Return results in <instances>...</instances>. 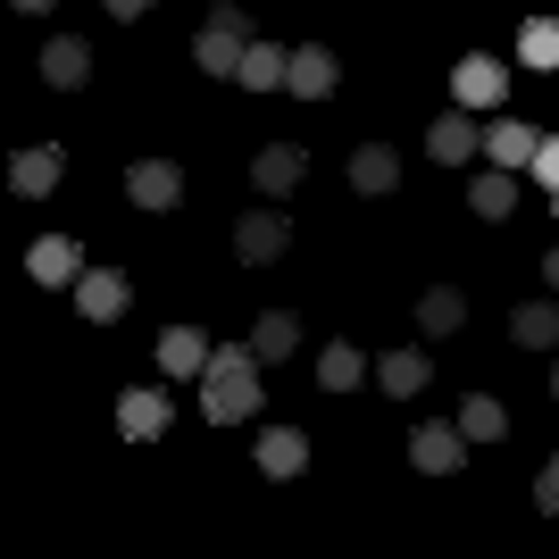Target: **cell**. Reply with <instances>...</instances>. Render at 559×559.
Segmentation results:
<instances>
[{
    "mask_svg": "<svg viewBox=\"0 0 559 559\" xmlns=\"http://www.w3.org/2000/svg\"><path fill=\"white\" fill-rule=\"evenodd\" d=\"M284 242H293V226H284V210H251V217H242V226H234V251L251 259V267H267V259H276Z\"/></svg>",
    "mask_w": 559,
    "mask_h": 559,
    "instance_id": "7c38bea8",
    "label": "cell"
},
{
    "mask_svg": "<svg viewBox=\"0 0 559 559\" xmlns=\"http://www.w3.org/2000/svg\"><path fill=\"white\" fill-rule=\"evenodd\" d=\"M518 59L551 75L559 68V17H526V25H518Z\"/></svg>",
    "mask_w": 559,
    "mask_h": 559,
    "instance_id": "d4e9b609",
    "label": "cell"
},
{
    "mask_svg": "<svg viewBox=\"0 0 559 559\" xmlns=\"http://www.w3.org/2000/svg\"><path fill=\"white\" fill-rule=\"evenodd\" d=\"M543 276H551V293H559V242H551V251H543Z\"/></svg>",
    "mask_w": 559,
    "mask_h": 559,
    "instance_id": "f546056e",
    "label": "cell"
},
{
    "mask_svg": "<svg viewBox=\"0 0 559 559\" xmlns=\"http://www.w3.org/2000/svg\"><path fill=\"white\" fill-rule=\"evenodd\" d=\"M301 176H309V151H293V142H267L251 159V185L267 192V201H284V192H301Z\"/></svg>",
    "mask_w": 559,
    "mask_h": 559,
    "instance_id": "ba28073f",
    "label": "cell"
},
{
    "mask_svg": "<svg viewBox=\"0 0 559 559\" xmlns=\"http://www.w3.org/2000/svg\"><path fill=\"white\" fill-rule=\"evenodd\" d=\"M159 368L167 376H201V368H210V343H201L192 326H167L159 334Z\"/></svg>",
    "mask_w": 559,
    "mask_h": 559,
    "instance_id": "7402d4cb",
    "label": "cell"
},
{
    "mask_svg": "<svg viewBox=\"0 0 559 559\" xmlns=\"http://www.w3.org/2000/svg\"><path fill=\"white\" fill-rule=\"evenodd\" d=\"M126 301H134V284L117 276V267H84V276H75V309H84L93 326H109V318H126Z\"/></svg>",
    "mask_w": 559,
    "mask_h": 559,
    "instance_id": "277c9868",
    "label": "cell"
},
{
    "mask_svg": "<svg viewBox=\"0 0 559 559\" xmlns=\"http://www.w3.org/2000/svg\"><path fill=\"white\" fill-rule=\"evenodd\" d=\"M251 350L259 359H293V350H301V318H293V309H267L251 326Z\"/></svg>",
    "mask_w": 559,
    "mask_h": 559,
    "instance_id": "44dd1931",
    "label": "cell"
},
{
    "mask_svg": "<svg viewBox=\"0 0 559 559\" xmlns=\"http://www.w3.org/2000/svg\"><path fill=\"white\" fill-rule=\"evenodd\" d=\"M334 84H343V59H334V50H318V43H301V50H293V75H284V93L326 100Z\"/></svg>",
    "mask_w": 559,
    "mask_h": 559,
    "instance_id": "30bf717a",
    "label": "cell"
},
{
    "mask_svg": "<svg viewBox=\"0 0 559 559\" xmlns=\"http://www.w3.org/2000/svg\"><path fill=\"white\" fill-rule=\"evenodd\" d=\"M251 43H259V34H251V17H242L234 0H217V9H210V25H201V43H192V68H201V75H234Z\"/></svg>",
    "mask_w": 559,
    "mask_h": 559,
    "instance_id": "7a4b0ae2",
    "label": "cell"
},
{
    "mask_svg": "<svg viewBox=\"0 0 559 559\" xmlns=\"http://www.w3.org/2000/svg\"><path fill=\"white\" fill-rule=\"evenodd\" d=\"M25 267H34V284H75L84 276V251H75L68 234H43V242L25 251Z\"/></svg>",
    "mask_w": 559,
    "mask_h": 559,
    "instance_id": "5bb4252c",
    "label": "cell"
},
{
    "mask_svg": "<svg viewBox=\"0 0 559 559\" xmlns=\"http://www.w3.org/2000/svg\"><path fill=\"white\" fill-rule=\"evenodd\" d=\"M510 334H518L526 350H559V301H526V309L510 318Z\"/></svg>",
    "mask_w": 559,
    "mask_h": 559,
    "instance_id": "603a6c76",
    "label": "cell"
},
{
    "mask_svg": "<svg viewBox=\"0 0 559 559\" xmlns=\"http://www.w3.org/2000/svg\"><path fill=\"white\" fill-rule=\"evenodd\" d=\"M551 210H559V192H551Z\"/></svg>",
    "mask_w": 559,
    "mask_h": 559,
    "instance_id": "d6a6232c",
    "label": "cell"
},
{
    "mask_svg": "<svg viewBox=\"0 0 559 559\" xmlns=\"http://www.w3.org/2000/svg\"><path fill=\"white\" fill-rule=\"evenodd\" d=\"M467 210H476V217H510V210H518V167L476 176V185H467Z\"/></svg>",
    "mask_w": 559,
    "mask_h": 559,
    "instance_id": "ffe728a7",
    "label": "cell"
},
{
    "mask_svg": "<svg viewBox=\"0 0 559 559\" xmlns=\"http://www.w3.org/2000/svg\"><path fill=\"white\" fill-rule=\"evenodd\" d=\"M535 151H543L535 126H518V117H492L485 126V159L492 167H535Z\"/></svg>",
    "mask_w": 559,
    "mask_h": 559,
    "instance_id": "4fadbf2b",
    "label": "cell"
},
{
    "mask_svg": "<svg viewBox=\"0 0 559 559\" xmlns=\"http://www.w3.org/2000/svg\"><path fill=\"white\" fill-rule=\"evenodd\" d=\"M301 467H309V443L293 426H267V435H259V476H301Z\"/></svg>",
    "mask_w": 559,
    "mask_h": 559,
    "instance_id": "ac0fdd59",
    "label": "cell"
},
{
    "mask_svg": "<svg viewBox=\"0 0 559 559\" xmlns=\"http://www.w3.org/2000/svg\"><path fill=\"white\" fill-rule=\"evenodd\" d=\"M426 151H435V167H460V159H476V151H485V126H476L467 109H451V117H435V126H426Z\"/></svg>",
    "mask_w": 559,
    "mask_h": 559,
    "instance_id": "52a82bcc",
    "label": "cell"
},
{
    "mask_svg": "<svg viewBox=\"0 0 559 559\" xmlns=\"http://www.w3.org/2000/svg\"><path fill=\"white\" fill-rule=\"evenodd\" d=\"M409 460H418L426 476H451V467L467 460V426H460V418H451V426H443V418L418 426V435H409Z\"/></svg>",
    "mask_w": 559,
    "mask_h": 559,
    "instance_id": "5b68a950",
    "label": "cell"
},
{
    "mask_svg": "<svg viewBox=\"0 0 559 559\" xmlns=\"http://www.w3.org/2000/svg\"><path fill=\"white\" fill-rule=\"evenodd\" d=\"M376 384H384V393H426V359L418 350H384V359H376Z\"/></svg>",
    "mask_w": 559,
    "mask_h": 559,
    "instance_id": "484cf974",
    "label": "cell"
},
{
    "mask_svg": "<svg viewBox=\"0 0 559 559\" xmlns=\"http://www.w3.org/2000/svg\"><path fill=\"white\" fill-rule=\"evenodd\" d=\"M59 176H68V151H59V142H34V151L9 159V192H25V201H43Z\"/></svg>",
    "mask_w": 559,
    "mask_h": 559,
    "instance_id": "8992f818",
    "label": "cell"
},
{
    "mask_svg": "<svg viewBox=\"0 0 559 559\" xmlns=\"http://www.w3.org/2000/svg\"><path fill=\"white\" fill-rule=\"evenodd\" d=\"M117 435H126V443L167 435V393H126V401H117Z\"/></svg>",
    "mask_w": 559,
    "mask_h": 559,
    "instance_id": "2e32d148",
    "label": "cell"
},
{
    "mask_svg": "<svg viewBox=\"0 0 559 559\" xmlns=\"http://www.w3.org/2000/svg\"><path fill=\"white\" fill-rule=\"evenodd\" d=\"M393 185H401V151H393V142H359V151H350V192L384 201Z\"/></svg>",
    "mask_w": 559,
    "mask_h": 559,
    "instance_id": "9c48e42d",
    "label": "cell"
},
{
    "mask_svg": "<svg viewBox=\"0 0 559 559\" xmlns=\"http://www.w3.org/2000/svg\"><path fill=\"white\" fill-rule=\"evenodd\" d=\"M93 75V50L75 43V34H59V43H43V84H59V93H75Z\"/></svg>",
    "mask_w": 559,
    "mask_h": 559,
    "instance_id": "e0dca14e",
    "label": "cell"
},
{
    "mask_svg": "<svg viewBox=\"0 0 559 559\" xmlns=\"http://www.w3.org/2000/svg\"><path fill=\"white\" fill-rule=\"evenodd\" d=\"M17 9H25V17H43V9H50V0H17Z\"/></svg>",
    "mask_w": 559,
    "mask_h": 559,
    "instance_id": "4dcf8cb0",
    "label": "cell"
},
{
    "mask_svg": "<svg viewBox=\"0 0 559 559\" xmlns=\"http://www.w3.org/2000/svg\"><path fill=\"white\" fill-rule=\"evenodd\" d=\"M284 75H293V50L251 43V50H242V68H234V84H242V93H276Z\"/></svg>",
    "mask_w": 559,
    "mask_h": 559,
    "instance_id": "9a60e30c",
    "label": "cell"
},
{
    "mask_svg": "<svg viewBox=\"0 0 559 559\" xmlns=\"http://www.w3.org/2000/svg\"><path fill=\"white\" fill-rule=\"evenodd\" d=\"M551 401H559V359H551Z\"/></svg>",
    "mask_w": 559,
    "mask_h": 559,
    "instance_id": "1f68e13d",
    "label": "cell"
},
{
    "mask_svg": "<svg viewBox=\"0 0 559 559\" xmlns=\"http://www.w3.org/2000/svg\"><path fill=\"white\" fill-rule=\"evenodd\" d=\"M126 201H134V210H176V201H185V167L176 159H134L126 167Z\"/></svg>",
    "mask_w": 559,
    "mask_h": 559,
    "instance_id": "3957f363",
    "label": "cell"
},
{
    "mask_svg": "<svg viewBox=\"0 0 559 559\" xmlns=\"http://www.w3.org/2000/svg\"><path fill=\"white\" fill-rule=\"evenodd\" d=\"M535 510L559 518V460H543V476H535Z\"/></svg>",
    "mask_w": 559,
    "mask_h": 559,
    "instance_id": "f1b7e54d",
    "label": "cell"
},
{
    "mask_svg": "<svg viewBox=\"0 0 559 559\" xmlns=\"http://www.w3.org/2000/svg\"><path fill=\"white\" fill-rule=\"evenodd\" d=\"M460 426H467V443H501V435H510V409H501L492 393H476V401L460 409Z\"/></svg>",
    "mask_w": 559,
    "mask_h": 559,
    "instance_id": "4316f807",
    "label": "cell"
},
{
    "mask_svg": "<svg viewBox=\"0 0 559 559\" xmlns=\"http://www.w3.org/2000/svg\"><path fill=\"white\" fill-rule=\"evenodd\" d=\"M535 185L559 192V134H543V151H535Z\"/></svg>",
    "mask_w": 559,
    "mask_h": 559,
    "instance_id": "83f0119b",
    "label": "cell"
},
{
    "mask_svg": "<svg viewBox=\"0 0 559 559\" xmlns=\"http://www.w3.org/2000/svg\"><path fill=\"white\" fill-rule=\"evenodd\" d=\"M359 376H368V359H359L350 343H326V350H318V384H326V393H359Z\"/></svg>",
    "mask_w": 559,
    "mask_h": 559,
    "instance_id": "cb8c5ba5",
    "label": "cell"
},
{
    "mask_svg": "<svg viewBox=\"0 0 559 559\" xmlns=\"http://www.w3.org/2000/svg\"><path fill=\"white\" fill-rule=\"evenodd\" d=\"M501 84H510L501 59H460V68H451V100H460V109H501Z\"/></svg>",
    "mask_w": 559,
    "mask_h": 559,
    "instance_id": "8fae6325",
    "label": "cell"
},
{
    "mask_svg": "<svg viewBox=\"0 0 559 559\" xmlns=\"http://www.w3.org/2000/svg\"><path fill=\"white\" fill-rule=\"evenodd\" d=\"M418 326H426V334H460V326H467V293H460V284L418 293Z\"/></svg>",
    "mask_w": 559,
    "mask_h": 559,
    "instance_id": "d6986e66",
    "label": "cell"
},
{
    "mask_svg": "<svg viewBox=\"0 0 559 559\" xmlns=\"http://www.w3.org/2000/svg\"><path fill=\"white\" fill-rule=\"evenodd\" d=\"M259 359L251 343H226L210 350V368H201V418L210 426H234V418H259Z\"/></svg>",
    "mask_w": 559,
    "mask_h": 559,
    "instance_id": "6da1fadb",
    "label": "cell"
}]
</instances>
